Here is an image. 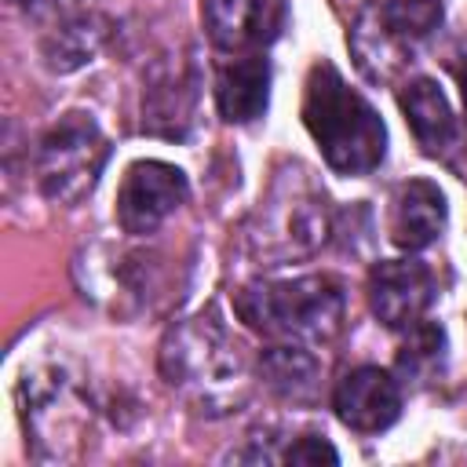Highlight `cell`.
<instances>
[{
	"label": "cell",
	"mask_w": 467,
	"mask_h": 467,
	"mask_svg": "<svg viewBox=\"0 0 467 467\" xmlns=\"http://www.w3.org/2000/svg\"><path fill=\"white\" fill-rule=\"evenodd\" d=\"M161 376L175 394L208 416L241 409L252 390L241 347L212 314H197L168 328L161 343Z\"/></svg>",
	"instance_id": "cell-1"
},
{
	"label": "cell",
	"mask_w": 467,
	"mask_h": 467,
	"mask_svg": "<svg viewBox=\"0 0 467 467\" xmlns=\"http://www.w3.org/2000/svg\"><path fill=\"white\" fill-rule=\"evenodd\" d=\"M303 124L325 164L339 175H368L387 157V124L376 106L343 80L332 62H314L303 88Z\"/></svg>",
	"instance_id": "cell-2"
},
{
	"label": "cell",
	"mask_w": 467,
	"mask_h": 467,
	"mask_svg": "<svg viewBox=\"0 0 467 467\" xmlns=\"http://www.w3.org/2000/svg\"><path fill=\"white\" fill-rule=\"evenodd\" d=\"M332 234V208L310 168L285 161L248 223V252L259 266H281L314 255Z\"/></svg>",
	"instance_id": "cell-3"
},
{
	"label": "cell",
	"mask_w": 467,
	"mask_h": 467,
	"mask_svg": "<svg viewBox=\"0 0 467 467\" xmlns=\"http://www.w3.org/2000/svg\"><path fill=\"white\" fill-rule=\"evenodd\" d=\"M234 314L266 339L325 343L343 328L347 292L332 274L252 281L234 296Z\"/></svg>",
	"instance_id": "cell-4"
},
{
	"label": "cell",
	"mask_w": 467,
	"mask_h": 467,
	"mask_svg": "<svg viewBox=\"0 0 467 467\" xmlns=\"http://www.w3.org/2000/svg\"><path fill=\"white\" fill-rule=\"evenodd\" d=\"M438 26L441 0H368L347 33V47L365 80L390 84L412 66L420 40Z\"/></svg>",
	"instance_id": "cell-5"
},
{
	"label": "cell",
	"mask_w": 467,
	"mask_h": 467,
	"mask_svg": "<svg viewBox=\"0 0 467 467\" xmlns=\"http://www.w3.org/2000/svg\"><path fill=\"white\" fill-rule=\"evenodd\" d=\"M106 161H109V142L99 120L84 109H69L40 135L33 175L47 201L77 204L95 190Z\"/></svg>",
	"instance_id": "cell-6"
},
{
	"label": "cell",
	"mask_w": 467,
	"mask_h": 467,
	"mask_svg": "<svg viewBox=\"0 0 467 467\" xmlns=\"http://www.w3.org/2000/svg\"><path fill=\"white\" fill-rule=\"evenodd\" d=\"M190 197L186 171L168 161H135L128 164L117 190V223L131 237L157 234Z\"/></svg>",
	"instance_id": "cell-7"
},
{
	"label": "cell",
	"mask_w": 467,
	"mask_h": 467,
	"mask_svg": "<svg viewBox=\"0 0 467 467\" xmlns=\"http://www.w3.org/2000/svg\"><path fill=\"white\" fill-rule=\"evenodd\" d=\"M434 270L423 259H383L368 274V306L394 332H405L423 321L434 303Z\"/></svg>",
	"instance_id": "cell-8"
},
{
	"label": "cell",
	"mask_w": 467,
	"mask_h": 467,
	"mask_svg": "<svg viewBox=\"0 0 467 467\" xmlns=\"http://www.w3.org/2000/svg\"><path fill=\"white\" fill-rule=\"evenodd\" d=\"M332 409L343 427L358 434H379L401 416V383L379 365L350 368L332 390Z\"/></svg>",
	"instance_id": "cell-9"
},
{
	"label": "cell",
	"mask_w": 467,
	"mask_h": 467,
	"mask_svg": "<svg viewBox=\"0 0 467 467\" xmlns=\"http://www.w3.org/2000/svg\"><path fill=\"white\" fill-rule=\"evenodd\" d=\"M197 113V69L190 58L164 62L142 99V131L157 139H186Z\"/></svg>",
	"instance_id": "cell-10"
},
{
	"label": "cell",
	"mask_w": 467,
	"mask_h": 467,
	"mask_svg": "<svg viewBox=\"0 0 467 467\" xmlns=\"http://www.w3.org/2000/svg\"><path fill=\"white\" fill-rule=\"evenodd\" d=\"M201 18L219 51H248L270 44L285 26L281 0H204Z\"/></svg>",
	"instance_id": "cell-11"
},
{
	"label": "cell",
	"mask_w": 467,
	"mask_h": 467,
	"mask_svg": "<svg viewBox=\"0 0 467 467\" xmlns=\"http://www.w3.org/2000/svg\"><path fill=\"white\" fill-rule=\"evenodd\" d=\"M449 223V204L438 182L431 179H409L390 197V219L387 234L401 252H423L431 248Z\"/></svg>",
	"instance_id": "cell-12"
},
{
	"label": "cell",
	"mask_w": 467,
	"mask_h": 467,
	"mask_svg": "<svg viewBox=\"0 0 467 467\" xmlns=\"http://www.w3.org/2000/svg\"><path fill=\"white\" fill-rule=\"evenodd\" d=\"M398 106H401L405 124H409V131L416 135V142L427 157H449L456 150L460 128H456V117H452V106L431 77L405 80L401 91H398Z\"/></svg>",
	"instance_id": "cell-13"
},
{
	"label": "cell",
	"mask_w": 467,
	"mask_h": 467,
	"mask_svg": "<svg viewBox=\"0 0 467 467\" xmlns=\"http://www.w3.org/2000/svg\"><path fill=\"white\" fill-rule=\"evenodd\" d=\"M270 58L252 51L241 55L226 66H219L215 73V109L223 120L230 124H252L266 113L270 102Z\"/></svg>",
	"instance_id": "cell-14"
},
{
	"label": "cell",
	"mask_w": 467,
	"mask_h": 467,
	"mask_svg": "<svg viewBox=\"0 0 467 467\" xmlns=\"http://www.w3.org/2000/svg\"><path fill=\"white\" fill-rule=\"evenodd\" d=\"M259 376L266 387L288 401H310L321 379V361L306 350V343H274L259 354Z\"/></svg>",
	"instance_id": "cell-15"
},
{
	"label": "cell",
	"mask_w": 467,
	"mask_h": 467,
	"mask_svg": "<svg viewBox=\"0 0 467 467\" xmlns=\"http://www.w3.org/2000/svg\"><path fill=\"white\" fill-rule=\"evenodd\" d=\"M102 40H106V22L95 18V15H84V18H73V22L58 26L44 40V58H47L51 69L73 73V69H80L84 62H91L99 55Z\"/></svg>",
	"instance_id": "cell-16"
},
{
	"label": "cell",
	"mask_w": 467,
	"mask_h": 467,
	"mask_svg": "<svg viewBox=\"0 0 467 467\" xmlns=\"http://www.w3.org/2000/svg\"><path fill=\"white\" fill-rule=\"evenodd\" d=\"M445 368V332L434 321H416L405 328V339L398 347V372L405 383L423 387Z\"/></svg>",
	"instance_id": "cell-17"
},
{
	"label": "cell",
	"mask_w": 467,
	"mask_h": 467,
	"mask_svg": "<svg viewBox=\"0 0 467 467\" xmlns=\"http://www.w3.org/2000/svg\"><path fill=\"white\" fill-rule=\"evenodd\" d=\"M281 460H285V463H339V452L332 449L328 438H321V434H303V438H296V441L281 452Z\"/></svg>",
	"instance_id": "cell-18"
},
{
	"label": "cell",
	"mask_w": 467,
	"mask_h": 467,
	"mask_svg": "<svg viewBox=\"0 0 467 467\" xmlns=\"http://www.w3.org/2000/svg\"><path fill=\"white\" fill-rule=\"evenodd\" d=\"M456 80H460V95H463V117H467V62L456 69Z\"/></svg>",
	"instance_id": "cell-19"
},
{
	"label": "cell",
	"mask_w": 467,
	"mask_h": 467,
	"mask_svg": "<svg viewBox=\"0 0 467 467\" xmlns=\"http://www.w3.org/2000/svg\"><path fill=\"white\" fill-rule=\"evenodd\" d=\"M11 4H18V7H33L36 0H11Z\"/></svg>",
	"instance_id": "cell-20"
},
{
	"label": "cell",
	"mask_w": 467,
	"mask_h": 467,
	"mask_svg": "<svg viewBox=\"0 0 467 467\" xmlns=\"http://www.w3.org/2000/svg\"><path fill=\"white\" fill-rule=\"evenodd\" d=\"M62 4H77V0H62Z\"/></svg>",
	"instance_id": "cell-21"
}]
</instances>
